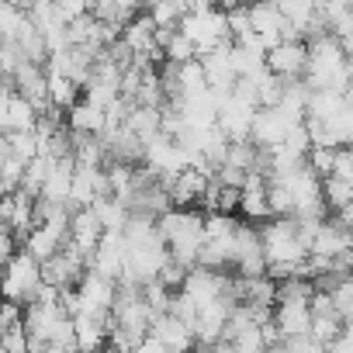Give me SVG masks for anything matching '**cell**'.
Segmentation results:
<instances>
[{
	"label": "cell",
	"mask_w": 353,
	"mask_h": 353,
	"mask_svg": "<svg viewBox=\"0 0 353 353\" xmlns=\"http://www.w3.org/2000/svg\"><path fill=\"white\" fill-rule=\"evenodd\" d=\"M256 229H260V246H263V260H267V277H274V281L301 277V270L308 263V246L301 243L294 219H270Z\"/></svg>",
	"instance_id": "obj_1"
},
{
	"label": "cell",
	"mask_w": 353,
	"mask_h": 353,
	"mask_svg": "<svg viewBox=\"0 0 353 353\" xmlns=\"http://www.w3.org/2000/svg\"><path fill=\"white\" fill-rule=\"evenodd\" d=\"M156 229L170 250V260L184 270L198 267L201 246H205V215L194 208H170L156 219Z\"/></svg>",
	"instance_id": "obj_2"
},
{
	"label": "cell",
	"mask_w": 353,
	"mask_h": 353,
	"mask_svg": "<svg viewBox=\"0 0 353 353\" xmlns=\"http://www.w3.org/2000/svg\"><path fill=\"white\" fill-rule=\"evenodd\" d=\"M308 46V70H305V83L308 90H336L346 94L353 70H350V56L343 52V46L332 35L312 39Z\"/></svg>",
	"instance_id": "obj_3"
},
{
	"label": "cell",
	"mask_w": 353,
	"mask_h": 353,
	"mask_svg": "<svg viewBox=\"0 0 353 353\" xmlns=\"http://www.w3.org/2000/svg\"><path fill=\"white\" fill-rule=\"evenodd\" d=\"M176 32H181L198 49V56H205V52L232 42L229 39V25H225V11L222 8H212V4H191L188 14H184V21L176 25Z\"/></svg>",
	"instance_id": "obj_4"
},
{
	"label": "cell",
	"mask_w": 353,
	"mask_h": 353,
	"mask_svg": "<svg viewBox=\"0 0 353 353\" xmlns=\"http://www.w3.org/2000/svg\"><path fill=\"white\" fill-rule=\"evenodd\" d=\"M42 291V263L18 250L11 256V263L0 270V301H11V305H32Z\"/></svg>",
	"instance_id": "obj_5"
},
{
	"label": "cell",
	"mask_w": 353,
	"mask_h": 353,
	"mask_svg": "<svg viewBox=\"0 0 353 353\" xmlns=\"http://www.w3.org/2000/svg\"><path fill=\"white\" fill-rule=\"evenodd\" d=\"M232 270L239 277H267V260L260 246V229L250 222H239L232 239Z\"/></svg>",
	"instance_id": "obj_6"
},
{
	"label": "cell",
	"mask_w": 353,
	"mask_h": 353,
	"mask_svg": "<svg viewBox=\"0 0 353 353\" xmlns=\"http://www.w3.org/2000/svg\"><path fill=\"white\" fill-rule=\"evenodd\" d=\"M70 215H73V212H63V215H56V219H49V222H42V225H35L32 236L25 239V253H32L39 263H46V260H52L56 253H63L66 243H70Z\"/></svg>",
	"instance_id": "obj_7"
},
{
	"label": "cell",
	"mask_w": 353,
	"mask_h": 353,
	"mask_svg": "<svg viewBox=\"0 0 353 353\" xmlns=\"http://www.w3.org/2000/svg\"><path fill=\"white\" fill-rule=\"evenodd\" d=\"M298 125H305V121L288 114V111H281V108H260L256 121H253V132H250V142L256 149H277Z\"/></svg>",
	"instance_id": "obj_8"
},
{
	"label": "cell",
	"mask_w": 353,
	"mask_h": 353,
	"mask_svg": "<svg viewBox=\"0 0 353 353\" xmlns=\"http://www.w3.org/2000/svg\"><path fill=\"white\" fill-rule=\"evenodd\" d=\"M125 267H128V243H125V236L121 232H104L97 250H94V256H90V270L108 277V281H114V284H121L125 281Z\"/></svg>",
	"instance_id": "obj_9"
},
{
	"label": "cell",
	"mask_w": 353,
	"mask_h": 353,
	"mask_svg": "<svg viewBox=\"0 0 353 353\" xmlns=\"http://www.w3.org/2000/svg\"><path fill=\"white\" fill-rule=\"evenodd\" d=\"M256 111H260V108L239 101L236 94H229V97L219 104V118H215V125H219V132H222L229 142H250V132H253Z\"/></svg>",
	"instance_id": "obj_10"
},
{
	"label": "cell",
	"mask_w": 353,
	"mask_h": 353,
	"mask_svg": "<svg viewBox=\"0 0 353 353\" xmlns=\"http://www.w3.org/2000/svg\"><path fill=\"white\" fill-rule=\"evenodd\" d=\"M87 270H90L87 260L66 243L63 253H56L52 260L42 263V284H49V288H56V291H66V288H77Z\"/></svg>",
	"instance_id": "obj_11"
},
{
	"label": "cell",
	"mask_w": 353,
	"mask_h": 353,
	"mask_svg": "<svg viewBox=\"0 0 353 353\" xmlns=\"http://www.w3.org/2000/svg\"><path fill=\"white\" fill-rule=\"evenodd\" d=\"M267 70L284 80V83H294V80H305V70H308V46L301 39H291V42H281L277 49L267 52Z\"/></svg>",
	"instance_id": "obj_12"
},
{
	"label": "cell",
	"mask_w": 353,
	"mask_h": 353,
	"mask_svg": "<svg viewBox=\"0 0 353 353\" xmlns=\"http://www.w3.org/2000/svg\"><path fill=\"white\" fill-rule=\"evenodd\" d=\"M77 294H80V312L83 315H111V308H114V294H118V284L114 281H108V277H101V274H94V270H87L83 274V281L77 284ZM77 312V315H80Z\"/></svg>",
	"instance_id": "obj_13"
},
{
	"label": "cell",
	"mask_w": 353,
	"mask_h": 353,
	"mask_svg": "<svg viewBox=\"0 0 353 353\" xmlns=\"http://www.w3.org/2000/svg\"><path fill=\"white\" fill-rule=\"evenodd\" d=\"M274 325L281 332V343L291 339H308L312 336V301H277L274 305Z\"/></svg>",
	"instance_id": "obj_14"
},
{
	"label": "cell",
	"mask_w": 353,
	"mask_h": 353,
	"mask_svg": "<svg viewBox=\"0 0 353 353\" xmlns=\"http://www.w3.org/2000/svg\"><path fill=\"white\" fill-rule=\"evenodd\" d=\"M250 25H253V35L263 42L267 52L277 49L281 42H291V39H294L291 28L284 25L277 4H253V8H250Z\"/></svg>",
	"instance_id": "obj_15"
},
{
	"label": "cell",
	"mask_w": 353,
	"mask_h": 353,
	"mask_svg": "<svg viewBox=\"0 0 353 353\" xmlns=\"http://www.w3.org/2000/svg\"><path fill=\"white\" fill-rule=\"evenodd\" d=\"M229 49H232V42H225V46H219V49L198 56V63H201V70H205V80H208V90H215V94H222V97H229L232 87H236V80H239L236 70H232Z\"/></svg>",
	"instance_id": "obj_16"
},
{
	"label": "cell",
	"mask_w": 353,
	"mask_h": 353,
	"mask_svg": "<svg viewBox=\"0 0 353 353\" xmlns=\"http://www.w3.org/2000/svg\"><path fill=\"white\" fill-rule=\"evenodd\" d=\"M350 250H353V236H350L336 219H325V222L319 225V232H315L312 246H308V256L336 263V260H343Z\"/></svg>",
	"instance_id": "obj_17"
},
{
	"label": "cell",
	"mask_w": 353,
	"mask_h": 353,
	"mask_svg": "<svg viewBox=\"0 0 353 353\" xmlns=\"http://www.w3.org/2000/svg\"><path fill=\"white\" fill-rule=\"evenodd\" d=\"M212 181H215L212 173H205V170H198V166H188V170L170 184V205H173V208H194V201H205Z\"/></svg>",
	"instance_id": "obj_18"
},
{
	"label": "cell",
	"mask_w": 353,
	"mask_h": 353,
	"mask_svg": "<svg viewBox=\"0 0 353 353\" xmlns=\"http://www.w3.org/2000/svg\"><path fill=\"white\" fill-rule=\"evenodd\" d=\"M267 176L263 173H246V181L239 188L243 201H239V212L243 219H250V225H263L270 222V205H267Z\"/></svg>",
	"instance_id": "obj_19"
},
{
	"label": "cell",
	"mask_w": 353,
	"mask_h": 353,
	"mask_svg": "<svg viewBox=\"0 0 353 353\" xmlns=\"http://www.w3.org/2000/svg\"><path fill=\"white\" fill-rule=\"evenodd\" d=\"M149 336H152V339H156V343H159L166 353H191V350H194V332H191L181 319H173L170 312L152 319Z\"/></svg>",
	"instance_id": "obj_20"
},
{
	"label": "cell",
	"mask_w": 353,
	"mask_h": 353,
	"mask_svg": "<svg viewBox=\"0 0 353 353\" xmlns=\"http://www.w3.org/2000/svg\"><path fill=\"white\" fill-rule=\"evenodd\" d=\"M101 236H104V229H101V222H97V215H94L90 208L70 215V246L87 260V267H90V256H94Z\"/></svg>",
	"instance_id": "obj_21"
},
{
	"label": "cell",
	"mask_w": 353,
	"mask_h": 353,
	"mask_svg": "<svg viewBox=\"0 0 353 353\" xmlns=\"http://www.w3.org/2000/svg\"><path fill=\"white\" fill-rule=\"evenodd\" d=\"M236 301L253 308L277 305V281L274 277H236Z\"/></svg>",
	"instance_id": "obj_22"
},
{
	"label": "cell",
	"mask_w": 353,
	"mask_h": 353,
	"mask_svg": "<svg viewBox=\"0 0 353 353\" xmlns=\"http://www.w3.org/2000/svg\"><path fill=\"white\" fill-rule=\"evenodd\" d=\"M66 128H70L73 135L101 139V135H104V111L94 108V104H87V101H80V104H73V108L66 111Z\"/></svg>",
	"instance_id": "obj_23"
},
{
	"label": "cell",
	"mask_w": 353,
	"mask_h": 353,
	"mask_svg": "<svg viewBox=\"0 0 353 353\" xmlns=\"http://www.w3.org/2000/svg\"><path fill=\"white\" fill-rule=\"evenodd\" d=\"M28 25L32 18L21 4H0V42H18Z\"/></svg>",
	"instance_id": "obj_24"
},
{
	"label": "cell",
	"mask_w": 353,
	"mask_h": 353,
	"mask_svg": "<svg viewBox=\"0 0 353 353\" xmlns=\"http://www.w3.org/2000/svg\"><path fill=\"white\" fill-rule=\"evenodd\" d=\"M49 77V104L56 111H70L73 104H80V87L59 73H46Z\"/></svg>",
	"instance_id": "obj_25"
},
{
	"label": "cell",
	"mask_w": 353,
	"mask_h": 353,
	"mask_svg": "<svg viewBox=\"0 0 353 353\" xmlns=\"http://www.w3.org/2000/svg\"><path fill=\"white\" fill-rule=\"evenodd\" d=\"M90 212L97 215V222H101V229H104V232H125L128 208H125L121 201H114V198H101Z\"/></svg>",
	"instance_id": "obj_26"
},
{
	"label": "cell",
	"mask_w": 353,
	"mask_h": 353,
	"mask_svg": "<svg viewBox=\"0 0 353 353\" xmlns=\"http://www.w3.org/2000/svg\"><path fill=\"white\" fill-rule=\"evenodd\" d=\"M176 87H181V97H194V94L208 90V80H205V70H201L198 59L176 66Z\"/></svg>",
	"instance_id": "obj_27"
},
{
	"label": "cell",
	"mask_w": 353,
	"mask_h": 353,
	"mask_svg": "<svg viewBox=\"0 0 353 353\" xmlns=\"http://www.w3.org/2000/svg\"><path fill=\"white\" fill-rule=\"evenodd\" d=\"M322 201H325V208L332 215L343 212L346 205H353V184L339 181V176H329V181H322Z\"/></svg>",
	"instance_id": "obj_28"
},
{
	"label": "cell",
	"mask_w": 353,
	"mask_h": 353,
	"mask_svg": "<svg viewBox=\"0 0 353 353\" xmlns=\"http://www.w3.org/2000/svg\"><path fill=\"white\" fill-rule=\"evenodd\" d=\"M339 336H343V319L339 315H312V339L319 346L329 350Z\"/></svg>",
	"instance_id": "obj_29"
},
{
	"label": "cell",
	"mask_w": 353,
	"mask_h": 353,
	"mask_svg": "<svg viewBox=\"0 0 353 353\" xmlns=\"http://www.w3.org/2000/svg\"><path fill=\"white\" fill-rule=\"evenodd\" d=\"M8 149H11L14 159L32 163V159L39 156V139H35V132H11V135H8Z\"/></svg>",
	"instance_id": "obj_30"
},
{
	"label": "cell",
	"mask_w": 353,
	"mask_h": 353,
	"mask_svg": "<svg viewBox=\"0 0 353 353\" xmlns=\"http://www.w3.org/2000/svg\"><path fill=\"white\" fill-rule=\"evenodd\" d=\"M329 298H332V308H336V315L346 322L350 315H353V274H346L332 291H325Z\"/></svg>",
	"instance_id": "obj_31"
},
{
	"label": "cell",
	"mask_w": 353,
	"mask_h": 353,
	"mask_svg": "<svg viewBox=\"0 0 353 353\" xmlns=\"http://www.w3.org/2000/svg\"><path fill=\"white\" fill-rule=\"evenodd\" d=\"M163 59L166 63H173V66H184V63H191V59H198V49L181 35V32H173V39H170V46L163 49Z\"/></svg>",
	"instance_id": "obj_32"
},
{
	"label": "cell",
	"mask_w": 353,
	"mask_h": 353,
	"mask_svg": "<svg viewBox=\"0 0 353 353\" xmlns=\"http://www.w3.org/2000/svg\"><path fill=\"white\" fill-rule=\"evenodd\" d=\"M332 163H336V149H308L305 166L319 176V181H329L332 176Z\"/></svg>",
	"instance_id": "obj_33"
},
{
	"label": "cell",
	"mask_w": 353,
	"mask_h": 353,
	"mask_svg": "<svg viewBox=\"0 0 353 353\" xmlns=\"http://www.w3.org/2000/svg\"><path fill=\"white\" fill-rule=\"evenodd\" d=\"M0 339H4V350H8V353H32V339H28L25 325L0 329Z\"/></svg>",
	"instance_id": "obj_34"
},
{
	"label": "cell",
	"mask_w": 353,
	"mask_h": 353,
	"mask_svg": "<svg viewBox=\"0 0 353 353\" xmlns=\"http://www.w3.org/2000/svg\"><path fill=\"white\" fill-rule=\"evenodd\" d=\"M56 8V18L63 21V25H73L77 18H83L90 8L83 4V0H59V4H52Z\"/></svg>",
	"instance_id": "obj_35"
},
{
	"label": "cell",
	"mask_w": 353,
	"mask_h": 353,
	"mask_svg": "<svg viewBox=\"0 0 353 353\" xmlns=\"http://www.w3.org/2000/svg\"><path fill=\"white\" fill-rule=\"evenodd\" d=\"M284 350L288 353H325V346H319L312 336L308 339H291V343H284Z\"/></svg>",
	"instance_id": "obj_36"
},
{
	"label": "cell",
	"mask_w": 353,
	"mask_h": 353,
	"mask_svg": "<svg viewBox=\"0 0 353 353\" xmlns=\"http://www.w3.org/2000/svg\"><path fill=\"white\" fill-rule=\"evenodd\" d=\"M8 152H11V149H8V135L0 132V159H8Z\"/></svg>",
	"instance_id": "obj_37"
},
{
	"label": "cell",
	"mask_w": 353,
	"mask_h": 353,
	"mask_svg": "<svg viewBox=\"0 0 353 353\" xmlns=\"http://www.w3.org/2000/svg\"><path fill=\"white\" fill-rule=\"evenodd\" d=\"M343 336H346V339H353V315L343 322Z\"/></svg>",
	"instance_id": "obj_38"
},
{
	"label": "cell",
	"mask_w": 353,
	"mask_h": 353,
	"mask_svg": "<svg viewBox=\"0 0 353 353\" xmlns=\"http://www.w3.org/2000/svg\"><path fill=\"white\" fill-rule=\"evenodd\" d=\"M267 353H288V350H284V343H281V346H267Z\"/></svg>",
	"instance_id": "obj_39"
},
{
	"label": "cell",
	"mask_w": 353,
	"mask_h": 353,
	"mask_svg": "<svg viewBox=\"0 0 353 353\" xmlns=\"http://www.w3.org/2000/svg\"><path fill=\"white\" fill-rule=\"evenodd\" d=\"M346 101L353 104V80H350V87H346Z\"/></svg>",
	"instance_id": "obj_40"
},
{
	"label": "cell",
	"mask_w": 353,
	"mask_h": 353,
	"mask_svg": "<svg viewBox=\"0 0 353 353\" xmlns=\"http://www.w3.org/2000/svg\"><path fill=\"white\" fill-rule=\"evenodd\" d=\"M0 353H8V350H4V339H0Z\"/></svg>",
	"instance_id": "obj_41"
}]
</instances>
